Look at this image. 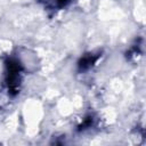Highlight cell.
<instances>
[{
    "instance_id": "obj_1",
    "label": "cell",
    "mask_w": 146,
    "mask_h": 146,
    "mask_svg": "<svg viewBox=\"0 0 146 146\" xmlns=\"http://www.w3.org/2000/svg\"><path fill=\"white\" fill-rule=\"evenodd\" d=\"M23 65L16 57H7L5 59V74L3 87L8 97L15 98L21 90V83L23 78Z\"/></svg>"
},
{
    "instance_id": "obj_2",
    "label": "cell",
    "mask_w": 146,
    "mask_h": 146,
    "mask_svg": "<svg viewBox=\"0 0 146 146\" xmlns=\"http://www.w3.org/2000/svg\"><path fill=\"white\" fill-rule=\"evenodd\" d=\"M102 54L100 52H87L84 55H82L79 60L76 62V71L78 73L82 74L86 73L88 71H90L97 63V60L100 58Z\"/></svg>"
},
{
    "instance_id": "obj_3",
    "label": "cell",
    "mask_w": 146,
    "mask_h": 146,
    "mask_svg": "<svg viewBox=\"0 0 146 146\" xmlns=\"http://www.w3.org/2000/svg\"><path fill=\"white\" fill-rule=\"evenodd\" d=\"M95 125V117H94V115L92 114H88L84 119H83V121L81 122V124L78 127V131H86V130H88V129H90L91 127H94Z\"/></svg>"
},
{
    "instance_id": "obj_4",
    "label": "cell",
    "mask_w": 146,
    "mask_h": 146,
    "mask_svg": "<svg viewBox=\"0 0 146 146\" xmlns=\"http://www.w3.org/2000/svg\"><path fill=\"white\" fill-rule=\"evenodd\" d=\"M47 2L49 1V3H48V6H50L51 8H54V9H63V8H65V7H67L71 2H72V0H46Z\"/></svg>"
}]
</instances>
